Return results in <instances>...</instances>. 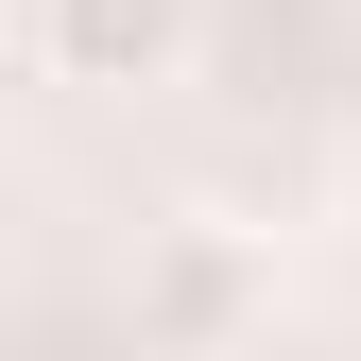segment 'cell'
Wrapping results in <instances>:
<instances>
[{
    "instance_id": "1",
    "label": "cell",
    "mask_w": 361,
    "mask_h": 361,
    "mask_svg": "<svg viewBox=\"0 0 361 361\" xmlns=\"http://www.w3.org/2000/svg\"><path fill=\"white\" fill-rule=\"evenodd\" d=\"M35 69L52 86H172L190 69V0H35Z\"/></svg>"
},
{
    "instance_id": "2",
    "label": "cell",
    "mask_w": 361,
    "mask_h": 361,
    "mask_svg": "<svg viewBox=\"0 0 361 361\" xmlns=\"http://www.w3.org/2000/svg\"><path fill=\"white\" fill-rule=\"evenodd\" d=\"M138 327H172V344H224V327H258V276H241V258L190 224V241L138 276Z\"/></svg>"
}]
</instances>
